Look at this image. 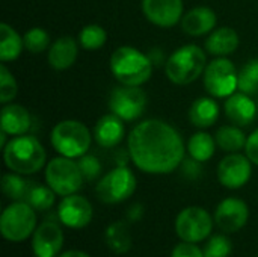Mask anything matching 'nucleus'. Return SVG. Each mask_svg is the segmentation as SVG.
I'll use <instances>...</instances> for the list:
<instances>
[{
	"label": "nucleus",
	"instance_id": "nucleus-27",
	"mask_svg": "<svg viewBox=\"0 0 258 257\" xmlns=\"http://www.w3.org/2000/svg\"><path fill=\"white\" fill-rule=\"evenodd\" d=\"M216 144L224 150L230 153H237L246 147L248 138L242 132V129L236 126H222L216 132Z\"/></svg>",
	"mask_w": 258,
	"mask_h": 257
},
{
	"label": "nucleus",
	"instance_id": "nucleus-20",
	"mask_svg": "<svg viewBox=\"0 0 258 257\" xmlns=\"http://www.w3.org/2000/svg\"><path fill=\"white\" fill-rule=\"evenodd\" d=\"M32 118L29 111L15 103H8L3 105L2 108V115H0V127L2 132L11 135V136H20L26 135L30 129Z\"/></svg>",
	"mask_w": 258,
	"mask_h": 257
},
{
	"label": "nucleus",
	"instance_id": "nucleus-17",
	"mask_svg": "<svg viewBox=\"0 0 258 257\" xmlns=\"http://www.w3.org/2000/svg\"><path fill=\"white\" fill-rule=\"evenodd\" d=\"M224 109L227 118L240 127L249 126L258 114L257 103L245 92H234L233 95L227 97Z\"/></svg>",
	"mask_w": 258,
	"mask_h": 257
},
{
	"label": "nucleus",
	"instance_id": "nucleus-34",
	"mask_svg": "<svg viewBox=\"0 0 258 257\" xmlns=\"http://www.w3.org/2000/svg\"><path fill=\"white\" fill-rule=\"evenodd\" d=\"M231 250H233V244L227 236L215 235L209 239L203 251H204V257H228L231 254Z\"/></svg>",
	"mask_w": 258,
	"mask_h": 257
},
{
	"label": "nucleus",
	"instance_id": "nucleus-13",
	"mask_svg": "<svg viewBox=\"0 0 258 257\" xmlns=\"http://www.w3.org/2000/svg\"><path fill=\"white\" fill-rule=\"evenodd\" d=\"M92 204L88 198L73 194L62 198L57 208V218L59 221L68 229H85L92 221Z\"/></svg>",
	"mask_w": 258,
	"mask_h": 257
},
{
	"label": "nucleus",
	"instance_id": "nucleus-4",
	"mask_svg": "<svg viewBox=\"0 0 258 257\" xmlns=\"http://www.w3.org/2000/svg\"><path fill=\"white\" fill-rule=\"evenodd\" d=\"M206 67V52L195 44H186L168 58L165 62V73L172 83L184 86L204 74Z\"/></svg>",
	"mask_w": 258,
	"mask_h": 257
},
{
	"label": "nucleus",
	"instance_id": "nucleus-18",
	"mask_svg": "<svg viewBox=\"0 0 258 257\" xmlns=\"http://www.w3.org/2000/svg\"><path fill=\"white\" fill-rule=\"evenodd\" d=\"M124 132L125 129L122 120L115 114H107L103 115L94 126L92 136L100 147L112 148L121 144L124 139Z\"/></svg>",
	"mask_w": 258,
	"mask_h": 257
},
{
	"label": "nucleus",
	"instance_id": "nucleus-37",
	"mask_svg": "<svg viewBox=\"0 0 258 257\" xmlns=\"http://www.w3.org/2000/svg\"><path fill=\"white\" fill-rule=\"evenodd\" d=\"M245 151H246V156L251 159V162L258 165V129H255V130L248 136Z\"/></svg>",
	"mask_w": 258,
	"mask_h": 257
},
{
	"label": "nucleus",
	"instance_id": "nucleus-8",
	"mask_svg": "<svg viewBox=\"0 0 258 257\" xmlns=\"http://www.w3.org/2000/svg\"><path fill=\"white\" fill-rule=\"evenodd\" d=\"M136 191V177L127 165H118L104 174L95 188L97 198L104 204H118L128 200Z\"/></svg>",
	"mask_w": 258,
	"mask_h": 257
},
{
	"label": "nucleus",
	"instance_id": "nucleus-36",
	"mask_svg": "<svg viewBox=\"0 0 258 257\" xmlns=\"http://www.w3.org/2000/svg\"><path fill=\"white\" fill-rule=\"evenodd\" d=\"M171 257H204V251L192 242H180L172 250Z\"/></svg>",
	"mask_w": 258,
	"mask_h": 257
},
{
	"label": "nucleus",
	"instance_id": "nucleus-19",
	"mask_svg": "<svg viewBox=\"0 0 258 257\" xmlns=\"http://www.w3.org/2000/svg\"><path fill=\"white\" fill-rule=\"evenodd\" d=\"M216 12L209 6H197L186 12L181 18V29L190 36H203L216 26Z\"/></svg>",
	"mask_w": 258,
	"mask_h": 257
},
{
	"label": "nucleus",
	"instance_id": "nucleus-10",
	"mask_svg": "<svg viewBox=\"0 0 258 257\" xmlns=\"http://www.w3.org/2000/svg\"><path fill=\"white\" fill-rule=\"evenodd\" d=\"M212 229L213 220L210 214L200 206L186 208L175 218L177 236L184 242H201L210 236Z\"/></svg>",
	"mask_w": 258,
	"mask_h": 257
},
{
	"label": "nucleus",
	"instance_id": "nucleus-6",
	"mask_svg": "<svg viewBox=\"0 0 258 257\" xmlns=\"http://www.w3.org/2000/svg\"><path fill=\"white\" fill-rule=\"evenodd\" d=\"M45 182L56 195L67 197L77 194L82 189L85 177L74 159L59 156L53 158L45 165Z\"/></svg>",
	"mask_w": 258,
	"mask_h": 257
},
{
	"label": "nucleus",
	"instance_id": "nucleus-40",
	"mask_svg": "<svg viewBox=\"0 0 258 257\" xmlns=\"http://www.w3.org/2000/svg\"><path fill=\"white\" fill-rule=\"evenodd\" d=\"M57 257H91L89 254L83 253V251H79V250H70V251H65L62 253L60 256Z\"/></svg>",
	"mask_w": 258,
	"mask_h": 257
},
{
	"label": "nucleus",
	"instance_id": "nucleus-24",
	"mask_svg": "<svg viewBox=\"0 0 258 257\" xmlns=\"http://www.w3.org/2000/svg\"><path fill=\"white\" fill-rule=\"evenodd\" d=\"M106 245L115 254H125L132 248V233L125 221H115L104 230Z\"/></svg>",
	"mask_w": 258,
	"mask_h": 257
},
{
	"label": "nucleus",
	"instance_id": "nucleus-26",
	"mask_svg": "<svg viewBox=\"0 0 258 257\" xmlns=\"http://www.w3.org/2000/svg\"><path fill=\"white\" fill-rule=\"evenodd\" d=\"M216 151V139L207 132H197L187 142V153L198 162H207Z\"/></svg>",
	"mask_w": 258,
	"mask_h": 257
},
{
	"label": "nucleus",
	"instance_id": "nucleus-29",
	"mask_svg": "<svg viewBox=\"0 0 258 257\" xmlns=\"http://www.w3.org/2000/svg\"><path fill=\"white\" fill-rule=\"evenodd\" d=\"M54 197L56 192L47 185H30V189L26 195V203H29L35 211H48L54 204Z\"/></svg>",
	"mask_w": 258,
	"mask_h": 257
},
{
	"label": "nucleus",
	"instance_id": "nucleus-39",
	"mask_svg": "<svg viewBox=\"0 0 258 257\" xmlns=\"http://www.w3.org/2000/svg\"><path fill=\"white\" fill-rule=\"evenodd\" d=\"M148 56H150V59H151L153 65H159V64L165 62V59H163V53H162V50H160V48H153V50L148 53Z\"/></svg>",
	"mask_w": 258,
	"mask_h": 257
},
{
	"label": "nucleus",
	"instance_id": "nucleus-42",
	"mask_svg": "<svg viewBox=\"0 0 258 257\" xmlns=\"http://www.w3.org/2000/svg\"><path fill=\"white\" fill-rule=\"evenodd\" d=\"M257 257H258V256H257Z\"/></svg>",
	"mask_w": 258,
	"mask_h": 257
},
{
	"label": "nucleus",
	"instance_id": "nucleus-5",
	"mask_svg": "<svg viewBox=\"0 0 258 257\" xmlns=\"http://www.w3.org/2000/svg\"><path fill=\"white\" fill-rule=\"evenodd\" d=\"M50 141L60 156L79 159L88 153L92 135L82 121L63 120L53 127Z\"/></svg>",
	"mask_w": 258,
	"mask_h": 257
},
{
	"label": "nucleus",
	"instance_id": "nucleus-7",
	"mask_svg": "<svg viewBox=\"0 0 258 257\" xmlns=\"http://www.w3.org/2000/svg\"><path fill=\"white\" fill-rule=\"evenodd\" d=\"M36 230L35 209L26 201L11 203L2 214L0 232L9 242H23Z\"/></svg>",
	"mask_w": 258,
	"mask_h": 257
},
{
	"label": "nucleus",
	"instance_id": "nucleus-31",
	"mask_svg": "<svg viewBox=\"0 0 258 257\" xmlns=\"http://www.w3.org/2000/svg\"><path fill=\"white\" fill-rule=\"evenodd\" d=\"M239 91L248 95L258 91V59L248 61L239 71Z\"/></svg>",
	"mask_w": 258,
	"mask_h": 257
},
{
	"label": "nucleus",
	"instance_id": "nucleus-33",
	"mask_svg": "<svg viewBox=\"0 0 258 257\" xmlns=\"http://www.w3.org/2000/svg\"><path fill=\"white\" fill-rule=\"evenodd\" d=\"M17 92H18L17 80L3 62L0 67V103L2 105L11 103L15 98Z\"/></svg>",
	"mask_w": 258,
	"mask_h": 257
},
{
	"label": "nucleus",
	"instance_id": "nucleus-15",
	"mask_svg": "<svg viewBox=\"0 0 258 257\" xmlns=\"http://www.w3.org/2000/svg\"><path fill=\"white\" fill-rule=\"evenodd\" d=\"M183 11V0H142V12L147 20L163 29L178 24Z\"/></svg>",
	"mask_w": 258,
	"mask_h": 257
},
{
	"label": "nucleus",
	"instance_id": "nucleus-25",
	"mask_svg": "<svg viewBox=\"0 0 258 257\" xmlns=\"http://www.w3.org/2000/svg\"><path fill=\"white\" fill-rule=\"evenodd\" d=\"M24 47V39L20 33L8 23L0 24V61L11 62L15 61Z\"/></svg>",
	"mask_w": 258,
	"mask_h": 257
},
{
	"label": "nucleus",
	"instance_id": "nucleus-32",
	"mask_svg": "<svg viewBox=\"0 0 258 257\" xmlns=\"http://www.w3.org/2000/svg\"><path fill=\"white\" fill-rule=\"evenodd\" d=\"M24 47L27 48V52L30 53H42L44 50H47L48 44H50V35L47 30L41 29V27H32L29 29L24 36Z\"/></svg>",
	"mask_w": 258,
	"mask_h": 257
},
{
	"label": "nucleus",
	"instance_id": "nucleus-16",
	"mask_svg": "<svg viewBox=\"0 0 258 257\" xmlns=\"http://www.w3.org/2000/svg\"><path fill=\"white\" fill-rule=\"evenodd\" d=\"M63 245L62 229L51 221L42 223L32 235V250L35 257H56Z\"/></svg>",
	"mask_w": 258,
	"mask_h": 257
},
{
	"label": "nucleus",
	"instance_id": "nucleus-1",
	"mask_svg": "<svg viewBox=\"0 0 258 257\" xmlns=\"http://www.w3.org/2000/svg\"><path fill=\"white\" fill-rule=\"evenodd\" d=\"M128 158L147 174H169L184 161V142L171 124L145 120L133 127L127 139Z\"/></svg>",
	"mask_w": 258,
	"mask_h": 257
},
{
	"label": "nucleus",
	"instance_id": "nucleus-9",
	"mask_svg": "<svg viewBox=\"0 0 258 257\" xmlns=\"http://www.w3.org/2000/svg\"><path fill=\"white\" fill-rule=\"evenodd\" d=\"M204 86L215 98H227L239 89V71L227 58H216L207 64Z\"/></svg>",
	"mask_w": 258,
	"mask_h": 257
},
{
	"label": "nucleus",
	"instance_id": "nucleus-23",
	"mask_svg": "<svg viewBox=\"0 0 258 257\" xmlns=\"http://www.w3.org/2000/svg\"><path fill=\"white\" fill-rule=\"evenodd\" d=\"M219 118V105L215 97H200L189 108V121L198 127L206 129L213 126Z\"/></svg>",
	"mask_w": 258,
	"mask_h": 257
},
{
	"label": "nucleus",
	"instance_id": "nucleus-38",
	"mask_svg": "<svg viewBox=\"0 0 258 257\" xmlns=\"http://www.w3.org/2000/svg\"><path fill=\"white\" fill-rule=\"evenodd\" d=\"M142 217H144V208H142V204L136 203V204H133V206L128 208L127 218H128L130 223H136V221L142 220Z\"/></svg>",
	"mask_w": 258,
	"mask_h": 257
},
{
	"label": "nucleus",
	"instance_id": "nucleus-30",
	"mask_svg": "<svg viewBox=\"0 0 258 257\" xmlns=\"http://www.w3.org/2000/svg\"><path fill=\"white\" fill-rule=\"evenodd\" d=\"M107 32L100 24H88L79 33V44L85 50L94 52L106 44Z\"/></svg>",
	"mask_w": 258,
	"mask_h": 257
},
{
	"label": "nucleus",
	"instance_id": "nucleus-28",
	"mask_svg": "<svg viewBox=\"0 0 258 257\" xmlns=\"http://www.w3.org/2000/svg\"><path fill=\"white\" fill-rule=\"evenodd\" d=\"M30 182H26L21 174L9 173L2 177V191L3 194L15 201H24L26 195L30 189Z\"/></svg>",
	"mask_w": 258,
	"mask_h": 257
},
{
	"label": "nucleus",
	"instance_id": "nucleus-12",
	"mask_svg": "<svg viewBox=\"0 0 258 257\" xmlns=\"http://www.w3.org/2000/svg\"><path fill=\"white\" fill-rule=\"evenodd\" d=\"M252 174V162L248 156L231 153L225 156L218 165V179L222 186L228 189H239L245 186Z\"/></svg>",
	"mask_w": 258,
	"mask_h": 257
},
{
	"label": "nucleus",
	"instance_id": "nucleus-2",
	"mask_svg": "<svg viewBox=\"0 0 258 257\" xmlns=\"http://www.w3.org/2000/svg\"><path fill=\"white\" fill-rule=\"evenodd\" d=\"M6 167L17 174L29 176L44 168L47 153L39 139L32 135L14 136L3 148Z\"/></svg>",
	"mask_w": 258,
	"mask_h": 257
},
{
	"label": "nucleus",
	"instance_id": "nucleus-11",
	"mask_svg": "<svg viewBox=\"0 0 258 257\" xmlns=\"http://www.w3.org/2000/svg\"><path fill=\"white\" fill-rule=\"evenodd\" d=\"M147 106V94L139 86H116L109 95V109L122 121L138 120Z\"/></svg>",
	"mask_w": 258,
	"mask_h": 257
},
{
	"label": "nucleus",
	"instance_id": "nucleus-21",
	"mask_svg": "<svg viewBox=\"0 0 258 257\" xmlns=\"http://www.w3.org/2000/svg\"><path fill=\"white\" fill-rule=\"evenodd\" d=\"M79 55V45L76 42V39L73 36H60L57 38L48 48V64L57 70H68L70 67L74 65L76 59Z\"/></svg>",
	"mask_w": 258,
	"mask_h": 257
},
{
	"label": "nucleus",
	"instance_id": "nucleus-35",
	"mask_svg": "<svg viewBox=\"0 0 258 257\" xmlns=\"http://www.w3.org/2000/svg\"><path fill=\"white\" fill-rule=\"evenodd\" d=\"M77 164L80 167V171H82L85 180H88V182L95 180L101 174V162L94 155H83L82 158H79Z\"/></svg>",
	"mask_w": 258,
	"mask_h": 257
},
{
	"label": "nucleus",
	"instance_id": "nucleus-41",
	"mask_svg": "<svg viewBox=\"0 0 258 257\" xmlns=\"http://www.w3.org/2000/svg\"><path fill=\"white\" fill-rule=\"evenodd\" d=\"M257 108H258V103H257Z\"/></svg>",
	"mask_w": 258,
	"mask_h": 257
},
{
	"label": "nucleus",
	"instance_id": "nucleus-14",
	"mask_svg": "<svg viewBox=\"0 0 258 257\" xmlns=\"http://www.w3.org/2000/svg\"><path fill=\"white\" fill-rule=\"evenodd\" d=\"M249 218L248 204L236 197L224 198L215 211V223L225 233H236L243 229Z\"/></svg>",
	"mask_w": 258,
	"mask_h": 257
},
{
	"label": "nucleus",
	"instance_id": "nucleus-22",
	"mask_svg": "<svg viewBox=\"0 0 258 257\" xmlns=\"http://www.w3.org/2000/svg\"><path fill=\"white\" fill-rule=\"evenodd\" d=\"M239 42H240V39L234 29L218 27L207 36L204 45H206L207 53L218 56V58H225L237 50Z\"/></svg>",
	"mask_w": 258,
	"mask_h": 257
},
{
	"label": "nucleus",
	"instance_id": "nucleus-3",
	"mask_svg": "<svg viewBox=\"0 0 258 257\" xmlns=\"http://www.w3.org/2000/svg\"><path fill=\"white\" fill-rule=\"evenodd\" d=\"M110 71L121 85L141 86L150 80L153 74V62L148 55L136 47H118L110 56Z\"/></svg>",
	"mask_w": 258,
	"mask_h": 257
}]
</instances>
